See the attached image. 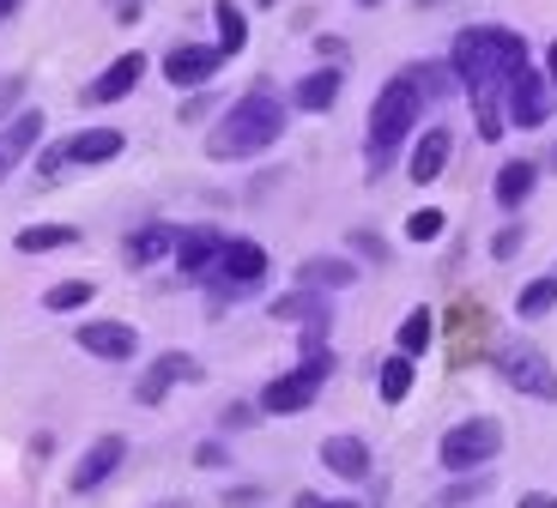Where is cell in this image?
<instances>
[{
  "instance_id": "6da1fadb",
  "label": "cell",
  "mask_w": 557,
  "mask_h": 508,
  "mask_svg": "<svg viewBox=\"0 0 557 508\" xmlns=\"http://www.w3.org/2000/svg\"><path fill=\"white\" fill-rule=\"evenodd\" d=\"M528 61H533L528 37L509 30V25H467V30H455V42H448V67H455L460 91L473 97L479 139H485V146H497V139L509 134L503 91H509V79H516Z\"/></svg>"
},
{
  "instance_id": "7a4b0ae2",
  "label": "cell",
  "mask_w": 557,
  "mask_h": 508,
  "mask_svg": "<svg viewBox=\"0 0 557 508\" xmlns=\"http://www.w3.org/2000/svg\"><path fill=\"white\" fill-rule=\"evenodd\" d=\"M292 127V103H278L267 85L243 91L237 103H224V115L207 127V158L212 164H243V158H261L267 146H278Z\"/></svg>"
},
{
  "instance_id": "3957f363",
  "label": "cell",
  "mask_w": 557,
  "mask_h": 508,
  "mask_svg": "<svg viewBox=\"0 0 557 508\" xmlns=\"http://www.w3.org/2000/svg\"><path fill=\"white\" fill-rule=\"evenodd\" d=\"M424 97H418V85L406 79V73H394L388 85L376 91V103H370V127H363V158H370V176H382V170L400 158V146L418 134V122H424Z\"/></svg>"
},
{
  "instance_id": "277c9868",
  "label": "cell",
  "mask_w": 557,
  "mask_h": 508,
  "mask_svg": "<svg viewBox=\"0 0 557 508\" xmlns=\"http://www.w3.org/2000/svg\"><path fill=\"white\" fill-rule=\"evenodd\" d=\"M334 345L327 339H297V363L292 370H278L273 382L255 394V406H261V418H297L309 412L321 399V387H327V375H334Z\"/></svg>"
},
{
  "instance_id": "5b68a950",
  "label": "cell",
  "mask_w": 557,
  "mask_h": 508,
  "mask_svg": "<svg viewBox=\"0 0 557 508\" xmlns=\"http://www.w3.org/2000/svg\"><path fill=\"white\" fill-rule=\"evenodd\" d=\"M497 454H503V424L497 418H460V424H448L443 442H436V467L455 472V479H467V472H485Z\"/></svg>"
},
{
  "instance_id": "8992f818",
  "label": "cell",
  "mask_w": 557,
  "mask_h": 508,
  "mask_svg": "<svg viewBox=\"0 0 557 508\" xmlns=\"http://www.w3.org/2000/svg\"><path fill=\"white\" fill-rule=\"evenodd\" d=\"M491 363H497V375H503L509 387H516L521 399L557 406V370H552V358H545L540 345H528V339H503V345H491Z\"/></svg>"
},
{
  "instance_id": "52a82bcc",
  "label": "cell",
  "mask_w": 557,
  "mask_h": 508,
  "mask_svg": "<svg viewBox=\"0 0 557 508\" xmlns=\"http://www.w3.org/2000/svg\"><path fill=\"white\" fill-rule=\"evenodd\" d=\"M267 267H273V255H267V248L255 243V236H224V255H219V267L207 273V290H212V302L249 297V290L267 278Z\"/></svg>"
},
{
  "instance_id": "ba28073f",
  "label": "cell",
  "mask_w": 557,
  "mask_h": 508,
  "mask_svg": "<svg viewBox=\"0 0 557 508\" xmlns=\"http://www.w3.org/2000/svg\"><path fill=\"white\" fill-rule=\"evenodd\" d=\"M267 315L278 327H297V339H334V302L321 297V290H285V297L267 302Z\"/></svg>"
},
{
  "instance_id": "9c48e42d",
  "label": "cell",
  "mask_w": 557,
  "mask_h": 508,
  "mask_svg": "<svg viewBox=\"0 0 557 508\" xmlns=\"http://www.w3.org/2000/svg\"><path fill=\"white\" fill-rule=\"evenodd\" d=\"M224 61H231V55H224L219 42H176V49L158 61V73H164L176 91H207V85L219 79Z\"/></svg>"
},
{
  "instance_id": "30bf717a",
  "label": "cell",
  "mask_w": 557,
  "mask_h": 508,
  "mask_svg": "<svg viewBox=\"0 0 557 508\" xmlns=\"http://www.w3.org/2000/svg\"><path fill=\"white\" fill-rule=\"evenodd\" d=\"M200 358H188V351H158L146 370L134 375V399L139 406H164L170 399V387H188V382H200Z\"/></svg>"
},
{
  "instance_id": "8fae6325",
  "label": "cell",
  "mask_w": 557,
  "mask_h": 508,
  "mask_svg": "<svg viewBox=\"0 0 557 508\" xmlns=\"http://www.w3.org/2000/svg\"><path fill=\"white\" fill-rule=\"evenodd\" d=\"M122 460H127V436H122V430H103V436L79 454V467L67 472V491H73V496L103 491V484H110L115 472H122Z\"/></svg>"
},
{
  "instance_id": "7c38bea8",
  "label": "cell",
  "mask_w": 557,
  "mask_h": 508,
  "mask_svg": "<svg viewBox=\"0 0 557 508\" xmlns=\"http://www.w3.org/2000/svg\"><path fill=\"white\" fill-rule=\"evenodd\" d=\"M503 115H509V127H540L545 115H552V79H545L533 61L509 79V91H503Z\"/></svg>"
},
{
  "instance_id": "4fadbf2b",
  "label": "cell",
  "mask_w": 557,
  "mask_h": 508,
  "mask_svg": "<svg viewBox=\"0 0 557 508\" xmlns=\"http://www.w3.org/2000/svg\"><path fill=\"white\" fill-rule=\"evenodd\" d=\"M219 255H224V231L219 224H188V231H176V273L188 278V285H207V273L219 267Z\"/></svg>"
},
{
  "instance_id": "5bb4252c",
  "label": "cell",
  "mask_w": 557,
  "mask_h": 508,
  "mask_svg": "<svg viewBox=\"0 0 557 508\" xmlns=\"http://www.w3.org/2000/svg\"><path fill=\"white\" fill-rule=\"evenodd\" d=\"M79 351L98 363H134L139 358V327H127V321H79Z\"/></svg>"
},
{
  "instance_id": "9a60e30c",
  "label": "cell",
  "mask_w": 557,
  "mask_h": 508,
  "mask_svg": "<svg viewBox=\"0 0 557 508\" xmlns=\"http://www.w3.org/2000/svg\"><path fill=\"white\" fill-rule=\"evenodd\" d=\"M122 151H127L122 127H79V134L61 139V164L67 170H98V164H115Z\"/></svg>"
},
{
  "instance_id": "2e32d148",
  "label": "cell",
  "mask_w": 557,
  "mask_h": 508,
  "mask_svg": "<svg viewBox=\"0 0 557 508\" xmlns=\"http://www.w3.org/2000/svg\"><path fill=\"white\" fill-rule=\"evenodd\" d=\"M152 73V55H139V49H127V55H115L110 67L98 73V79L85 85V103H122V97L139 91V79Z\"/></svg>"
},
{
  "instance_id": "e0dca14e",
  "label": "cell",
  "mask_w": 557,
  "mask_h": 508,
  "mask_svg": "<svg viewBox=\"0 0 557 508\" xmlns=\"http://www.w3.org/2000/svg\"><path fill=\"white\" fill-rule=\"evenodd\" d=\"M315 460L327 472H334V479H346V484H363L370 479V467H376V454H370V442L363 436H351V430H339V436H327L315 448Z\"/></svg>"
},
{
  "instance_id": "ac0fdd59",
  "label": "cell",
  "mask_w": 557,
  "mask_h": 508,
  "mask_svg": "<svg viewBox=\"0 0 557 508\" xmlns=\"http://www.w3.org/2000/svg\"><path fill=\"white\" fill-rule=\"evenodd\" d=\"M448 158H455V134H448V127L436 122V127H424V134L412 139V158H406V176H412L418 188H431V182L448 170Z\"/></svg>"
},
{
  "instance_id": "d6986e66",
  "label": "cell",
  "mask_w": 557,
  "mask_h": 508,
  "mask_svg": "<svg viewBox=\"0 0 557 508\" xmlns=\"http://www.w3.org/2000/svg\"><path fill=\"white\" fill-rule=\"evenodd\" d=\"M339 91H346V67H327V61H321L315 73H304V79L292 85V110L297 115H327L339 103Z\"/></svg>"
},
{
  "instance_id": "ffe728a7",
  "label": "cell",
  "mask_w": 557,
  "mask_h": 508,
  "mask_svg": "<svg viewBox=\"0 0 557 508\" xmlns=\"http://www.w3.org/2000/svg\"><path fill=\"white\" fill-rule=\"evenodd\" d=\"M42 127H49V115H42V110H18L13 115V127L0 134V182L13 176L18 164H30V151L42 146Z\"/></svg>"
},
{
  "instance_id": "44dd1931",
  "label": "cell",
  "mask_w": 557,
  "mask_h": 508,
  "mask_svg": "<svg viewBox=\"0 0 557 508\" xmlns=\"http://www.w3.org/2000/svg\"><path fill=\"white\" fill-rule=\"evenodd\" d=\"M176 255V224H139V231H127L122 236V261L134 267V273H146V267H158V261H170Z\"/></svg>"
},
{
  "instance_id": "7402d4cb",
  "label": "cell",
  "mask_w": 557,
  "mask_h": 508,
  "mask_svg": "<svg viewBox=\"0 0 557 508\" xmlns=\"http://www.w3.org/2000/svg\"><path fill=\"white\" fill-rule=\"evenodd\" d=\"M297 285L321 290V297H327V290H351L358 285V267H351L346 255H309V261L297 267Z\"/></svg>"
},
{
  "instance_id": "603a6c76",
  "label": "cell",
  "mask_w": 557,
  "mask_h": 508,
  "mask_svg": "<svg viewBox=\"0 0 557 508\" xmlns=\"http://www.w3.org/2000/svg\"><path fill=\"white\" fill-rule=\"evenodd\" d=\"M533 188H540V164H533V158H509V164L497 170V182H491V194H497L503 212H521Z\"/></svg>"
},
{
  "instance_id": "cb8c5ba5",
  "label": "cell",
  "mask_w": 557,
  "mask_h": 508,
  "mask_svg": "<svg viewBox=\"0 0 557 508\" xmlns=\"http://www.w3.org/2000/svg\"><path fill=\"white\" fill-rule=\"evenodd\" d=\"M212 25H219V49L231 61L249 49V13H243L237 0H212Z\"/></svg>"
},
{
  "instance_id": "d4e9b609",
  "label": "cell",
  "mask_w": 557,
  "mask_h": 508,
  "mask_svg": "<svg viewBox=\"0 0 557 508\" xmlns=\"http://www.w3.org/2000/svg\"><path fill=\"white\" fill-rule=\"evenodd\" d=\"M85 302H98V278H61V285L42 290V309L49 315H79Z\"/></svg>"
},
{
  "instance_id": "484cf974",
  "label": "cell",
  "mask_w": 557,
  "mask_h": 508,
  "mask_svg": "<svg viewBox=\"0 0 557 508\" xmlns=\"http://www.w3.org/2000/svg\"><path fill=\"white\" fill-rule=\"evenodd\" d=\"M412 382H418V358H406V351L382 358V370H376V394L388 399V406H400V399L412 394Z\"/></svg>"
},
{
  "instance_id": "4316f807",
  "label": "cell",
  "mask_w": 557,
  "mask_h": 508,
  "mask_svg": "<svg viewBox=\"0 0 557 508\" xmlns=\"http://www.w3.org/2000/svg\"><path fill=\"white\" fill-rule=\"evenodd\" d=\"M406 79L418 85V97H424V103H443L448 91H460V79H455V67H448V61H418V67H406Z\"/></svg>"
},
{
  "instance_id": "83f0119b",
  "label": "cell",
  "mask_w": 557,
  "mask_h": 508,
  "mask_svg": "<svg viewBox=\"0 0 557 508\" xmlns=\"http://www.w3.org/2000/svg\"><path fill=\"white\" fill-rule=\"evenodd\" d=\"M73 243H79L73 224H25V231L13 236L18 255H49V248H73Z\"/></svg>"
},
{
  "instance_id": "f1b7e54d",
  "label": "cell",
  "mask_w": 557,
  "mask_h": 508,
  "mask_svg": "<svg viewBox=\"0 0 557 508\" xmlns=\"http://www.w3.org/2000/svg\"><path fill=\"white\" fill-rule=\"evenodd\" d=\"M436 339V315L431 309H412V315L400 321V333H394V351H406V358H424Z\"/></svg>"
},
{
  "instance_id": "f546056e",
  "label": "cell",
  "mask_w": 557,
  "mask_h": 508,
  "mask_svg": "<svg viewBox=\"0 0 557 508\" xmlns=\"http://www.w3.org/2000/svg\"><path fill=\"white\" fill-rule=\"evenodd\" d=\"M552 309H557V273L521 285V297H516V315H521V321H540V315H552Z\"/></svg>"
},
{
  "instance_id": "4dcf8cb0",
  "label": "cell",
  "mask_w": 557,
  "mask_h": 508,
  "mask_svg": "<svg viewBox=\"0 0 557 508\" xmlns=\"http://www.w3.org/2000/svg\"><path fill=\"white\" fill-rule=\"evenodd\" d=\"M212 110H224V103H219L212 91H182V110H176V122H182V127H200Z\"/></svg>"
},
{
  "instance_id": "1f68e13d",
  "label": "cell",
  "mask_w": 557,
  "mask_h": 508,
  "mask_svg": "<svg viewBox=\"0 0 557 508\" xmlns=\"http://www.w3.org/2000/svg\"><path fill=\"white\" fill-rule=\"evenodd\" d=\"M443 231H448V219L436 207H424V212H412V219H406V243H436Z\"/></svg>"
},
{
  "instance_id": "d6a6232c",
  "label": "cell",
  "mask_w": 557,
  "mask_h": 508,
  "mask_svg": "<svg viewBox=\"0 0 557 508\" xmlns=\"http://www.w3.org/2000/svg\"><path fill=\"white\" fill-rule=\"evenodd\" d=\"M521 243H528V231H521V224H503V231L491 236V261H516Z\"/></svg>"
},
{
  "instance_id": "836d02e7",
  "label": "cell",
  "mask_w": 557,
  "mask_h": 508,
  "mask_svg": "<svg viewBox=\"0 0 557 508\" xmlns=\"http://www.w3.org/2000/svg\"><path fill=\"white\" fill-rule=\"evenodd\" d=\"M473 496H485V472H467L460 484H448V491H443V508H460V503H473Z\"/></svg>"
},
{
  "instance_id": "e575fe53",
  "label": "cell",
  "mask_w": 557,
  "mask_h": 508,
  "mask_svg": "<svg viewBox=\"0 0 557 508\" xmlns=\"http://www.w3.org/2000/svg\"><path fill=\"white\" fill-rule=\"evenodd\" d=\"M219 424L231 430V436H237V430L261 424V406H224V412H219Z\"/></svg>"
},
{
  "instance_id": "d590c367",
  "label": "cell",
  "mask_w": 557,
  "mask_h": 508,
  "mask_svg": "<svg viewBox=\"0 0 557 508\" xmlns=\"http://www.w3.org/2000/svg\"><path fill=\"white\" fill-rule=\"evenodd\" d=\"M195 467L224 472V467H231V448H224V442H200V448H195Z\"/></svg>"
},
{
  "instance_id": "8d00e7d4",
  "label": "cell",
  "mask_w": 557,
  "mask_h": 508,
  "mask_svg": "<svg viewBox=\"0 0 557 508\" xmlns=\"http://www.w3.org/2000/svg\"><path fill=\"white\" fill-rule=\"evenodd\" d=\"M346 243H351V248H358V255H370V261H388V243H382V236H376V231H351V236H346Z\"/></svg>"
},
{
  "instance_id": "74e56055",
  "label": "cell",
  "mask_w": 557,
  "mask_h": 508,
  "mask_svg": "<svg viewBox=\"0 0 557 508\" xmlns=\"http://www.w3.org/2000/svg\"><path fill=\"white\" fill-rule=\"evenodd\" d=\"M292 508H358L351 496H321V491H297Z\"/></svg>"
},
{
  "instance_id": "f35d334b",
  "label": "cell",
  "mask_w": 557,
  "mask_h": 508,
  "mask_svg": "<svg viewBox=\"0 0 557 508\" xmlns=\"http://www.w3.org/2000/svg\"><path fill=\"white\" fill-rule=\"evenodd\" d=\"M315 55L327 61V67H339V61H346V37H315Z\"/></svg>"
},
{
  "instance_id": "ab89813d",
  "label": "cell",
  "mask_w": 557,
  "mask_h": 508,
  "mask_svg": "<svg viewBox=\"0 0 557 508\" xmlns=\"http://www.w3.org/2000/svg\"><path fill=\"white\" fill-rule=\"evenodd\" d=\"M516 508H557V496H552V491H528Z\"/></svg>"
},
{
  "instance_id": "60d3db41",
  "label": "cell",
  "mask_w": 557,
  "mask_h": 508,
  "mask_svg": "<svg viewBox=\"0 0 557 508\" xmlns=\"http://www.w3.org/2000/svg\"><path fill=\"white\" fill-rule=\"evenodd\" d=\"M18 91H25V79H18V73H13V79L0 85V110H7V103H13V97H18Z\"/></svg>"
},
{
  "instance_id": "b9f144b4",
  "label": "cell",
  "mask_w": 557,
  "mask_h": 508,
  "mask_svg": "<svg viewBox=\"0 0 557 508\" xmlns=\"http://www.w3.org/2000/svg\"><path fill=\"white\" fill-rule=\"evenodd\" d=\"M545 79H552V91H557V37H552V49H545Z\"/></svg>"
},
{
  "instance_id": "7bdbcfd3",
  "label": "cell",
  "mask_w": 557,
  "mask_h": 508,
  "mask_svg": "<svg viewBox=\"0 0 557 508\" xmlns=\"http://www.w3.org/2000/svg\"><path fill=\"white\" fill-rule=\"evenodd\" d=\"M18 7H25V0H0V18H13Z\"/></svg>"
},
{
  "instance_id": "ee69618b",
  "label": "cell",
  "mask_w": 557,
  "mask_h": 508,
  "mask_svg": "<svg viewBox=\"0 0 557 508\" xmlns=\"http://www.w3.org/2000/svg\"><path fill=\"white\" fill-rule=\"evenodd\" d=\"M255 7H278V0H255Z\"/></svg>"
},
{
  "instance_id": "f6af8a7d",
  "label": "cell",
  "mask_w": 557,
  "mask_h": 508,
  "mask_svg": "<svg viewBox=\"0 0 557 508\" xmlns=\"http://www.w3.org/2000/svg\"><path fill=\"white\" fill-rule=\"evenodd\" d=\"M358 7H382V0H358Z\"/></svg>"
},
{
  "instance_id": "bcb514c9",
  "label": "cell",
  "mask_w": 557,
  "mask_h": 508,
  "mask_svg": "<svg viewBox=\"0 0 557 508\" xmlns=\"http://www.w3.org/2000/svg\"><path fill=\"white\" fill-rule=\"evenodd\" d=\"M552 170H557V146H552Z\"/></svg>"
}]
</instances>
